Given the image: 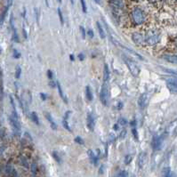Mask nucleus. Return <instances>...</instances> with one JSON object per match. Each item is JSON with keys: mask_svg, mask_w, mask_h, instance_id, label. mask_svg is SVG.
I'll return each mask as SVG.
<instances>
[{"mask_svg": "<svg viewBox=\"0 0 177 177\" xmlns=\"http://www.w3.org/2000/svg\"><path fill=\"white\" fill-rule=\"evenodd\" d=\"M131 15H132L133 21L136 25H141V24H142L145 21V14H144L143 11L142 9L138 8V7L134 8L132 11Z\"/></svg>", "mask_w": 177, "mask_h": 177, "instance_id": "nucleus-1", "label": "nucleus"}, {"mask_svg": "<svg viewBox=\"0 0 177 177\" xmlns=\"http://www.w3.org/2000/svg\"><path fill=\"white\" fill-rule=\"evenodd\" d=\"M144 43L149 46H154L159 43V35L155 31H150L147 36L144 37Z\"/></svg>", "mask_w": 177, "mask_h": 177, "instance_id": "nucleus-2", "label": "nucleus"}, {"mask_svg": "<svg viewBox=\"0 0 177 177\" xmlns=\"http://www.w3.org/2000/svg\"><path fill=\"white\" fill-rule=\"evenodd\" d=\"M10 122H11V125L12 126L14 131H17V132L21 131V126L20 119H19V117H18L17 112H16L15 109H13V111L12 112V114L10 116Z\"/></svg>", "mask_w": 177, "mask_h": 177, "instance_id": "nucleus-3", "label": "nucleus"}, {"mask_svg": "<svg viewBox=\"0 0 177 177\" xmlns=\"http://www.w3.org/2000/svg\"><path fill=\"white\" fill-rule=\"evenodd\" d=\"M109 87L107 83H104L101 87V92H100V100L101 101V103L103 105H107L108 104V101H109Z\"/></svg>", "mask_w": 177, "mask_h": 177, "instance_id": "nucleus-4", "label": "nucleus"}, {"mask_svg": "<svg viewBox=\"0 0 177 177\" xmlns=\"http://www.w3.org/2000/svg\"><path fill=\"white\" fill-rule=\"evenodd\" d=\"M125 62H126V63L127 65V68L129 69L130 72L132 73V75L137 77L140 73V69L138 68V66L133 61H130L128 59H125Z\"/></svg>", "mask_w": 177, "mask_h": 177, "instance_id": "nucleus-5", "label": "nucleus"}, {"mask_svg": "<svg viewBox=\"0 0 177 177\" xmlns=\"http://www.w3.org/2000/svg\"><path fill=\"white\" fill-rule=\"evenodd\" d=\"M166 82L169 91L174 93H177V79H167Z\"/></svg>", "mask_w": 177, "mask_h": 177, "instance_id": "nucleus-6", "label": "nucleus"}, {"mask_svg": "<svg viewBox=\"0 0 177 177\" xmlns=\"http://www.w3.org/2000/svg\"><path fill=\"white\" fill-rule=\"evenodd\" d=\"M132 39H133V41H134L136 45H142V44H144V40H145L143 35L141 34V33H139V32H134V33H133V35H132Z\"/></svg>", "mask_w": 177, "mask_h": 177, "instance_id": "nucleus-7", "label": "nucleus"}, {"mask_svg": "<svg viewBox=\"0 0 177 177\" xmlns=\"http://www.w3.org/2000/svg\"><path fill=\"white\" fill-rule=\"evenodd\" d=\"M148 100H149V95L147 93H143L142 94H141V96L138 99V105L143 109L146 107V105L148 104Z\"/></svg>", "mask_w": 177, "mask_h": 177, "instance_id": "nucleus-8", "label": "nucleus"}, {"mask_svg": "<svg viewBox=\"0 0 177 177\" xmlns=\"http://www.w3.org/2000/svg\"><path fill=\"white\" fill-rule=\"evenodd\" d=\"M5 174L8 177H18V174L12 165H7L5 167Z\"/></svg>", "mask_w": 177, "mask_h": 177, "instance_id": "nucleus-9", "label": "nucleus"}, {"mask_svg": "<svg viewBox=\"0 0 177 177\" xmlns=\"http://www.w3.org/2000/svg\"><path fill=\"white\" fill-rule=\"evenodd\" d=\"M87 121V126H88L89 130L93 131L94 126H95V119H94V117L92 113H88Z\"/></svg>", "mask_w": 177, "mask_h": 177, "instance_id": "nucleus-10", "label": "nucleus"}, {"mask_svg": "<svg viewBox=\"0 0 177 177\" xmlns=\"http://www.w3.org/2000/svg\"><path fill=\"white\" fill-rule=\"evenodd\" d=\"M113 42H114V43H115V44H116V45H117L118 46H119V47H121L122 49H124V50L127 51L128 53H130V54H131L132 55H134V56H136V57H138V58H139V59H141V60H143V58H142V57L141 55H139V54H136L135 52L132 51L131 49H129V48H127V47H126V46H122V45H121L120 43L117 42V41H116V40H114V39H113Z\"/></svg>", "mask_w": 177, "mask_h": 177, "instance_id": "nucleus-11", "label": "nucleus"}, {"mask_svg": "<svg viewBox=\"0 0 177 177\" xmlns=\"http://www.w3.org/2000/svg\"><path fill=\"white\" fill-rule=\"evenodd\" d=\"M146 161H147V153L146 152H142L139 155V159H138L139 167L142 168L144 167V165L146 164Z\"/></svg>", "mask_w": 177, "mask_h": 177, "instance_id": "nucleus-12", "label": "nucleus"}, {"mask_svg": "<svg viewBox=\"0 0 177 177\" xmlns=\"http://www.w3.org/2000/svg\"><path fill=\"white\" fill-rule=\"evenodd\" d=\"M161 147V139L159 136H154L152 139V148L155 151H159Z\"/></svg>", "mask_w": 177, "mask_h": 177, "instance_id": "nucleus-13", "label": "nucleus"}, {"mask_svg": "<svg viewBox=\"0 0 177 177\" xmlns=\"http://www.w3.org/2000/svg\"><path fill=\"white\" fill-rule=\"evenodd\" d=\"M164 59L170 62V63H174V64H177V54H167L164 55Z\"/></svg>", "mask_w": 177, "mask_h": 177, "instance_id": "nucleus-14", "label": "nucleus"}, {"mask_svg": "<svg viewBox=\"0 0 177 177\" xmlns=\"http://www.w3.org/2000/svg\"><path fill=\"white\" fill-rule=\"evenodd\" d=\"M56 87H57V88H58V91H59V94H60V96H61V98L64 101V102L65 103H68V99H67V96L64 94V93H63V91H62V86H61V84L59 83V81H56Z\"/></svg>", "mask_w": 177, "mask_h": 177, "instance_id": "nucleus-15", "label": "nucleus"}, {"mask_svg": "<svg viewBox=\"0 0 177 177\" xmlns=\"http://www.w3.org/2000/svg\"><path fill=\"white\" fill-rule=\"evenodd\" d=\"M45 116H46V119L49 121V123H50V125H51V127H52L54 130H56V129H57V125H56V123L54 122V120L53 119L52 116H51L49 113H45Z\"/></svg>", "mask_w": 177, "mask_h": 177, "instance_id": "nucleus-16", "label": "nucleus"}, {"mask_svg": "<svg viewBox=\"0 0 177 177\" xmlns=\"http://www.w3.org/2000/svg\"><path fill=\"white\" fill-rule=\"evenodd\" d=\"M109 79V70L107 64L104 65V70H103V80L105 83H107Z\"/></svg>", "mask_w": 177, "mask_h": 177, "instance_id": "nucleus-17", "label": "nucleus"}, {"mask_svg": "<svg viewBox=\"0 0 177 177\" xmlns=\"http://www.w3.org/2000/svg\"><path fill=\"white\" fill-rule=\"evenodd\" d=\"M87 154H88L90 159L92 160V162H93L94 165H96L97 162H98V157H97V156L93 153V151H91V150H89L88 151H87Z\"/></svg>", "mask_w": 177, "mask_h": 177, "instance_id": "nucleus-18", "label": "nucleus"}, {"mask_svg": "<svg viewBox=\"0 0 177 177\" xmlns=\"http://www.w3.org/2000/svg\"><path fill=\"white\" fill-rule=\"evenodd\" d=\"M96 26H97V29H98V31H99V35H100L101 38V39L105 38V32H104V29H103L102 26L101 25V23H100L99 21L96 22Z\"/></svg>", "mask_w": 177, "mask_h": 177, "instance_id": "nucleus-19", "label": "nucleus"}, {"mask_svg": "<svg viewBox=\"0 0 177 177\" xmlns=\"http://www.w3.org/2000/svg\"><path fill=\"white\" fill-rule=\"evenodd\" d=\"M86 93H87V100L88 101H93V93H92V89L91 87L87 86V88H86Z\"/></svg>", "mask_w": 177, "mask_h": 177, "instance_id": "nucleus-20", "label": "nucleus"}, {"mask_svg": "<svg viewBox=\"0 0 177 177\" xmlns=\"http://www.w3.org/2000/svg\"><path fill=\"white\" fill-rule=\"evenodd\" d=\"M8 7H9V6L5 7V9L3 11V12H2V13H1V15H0V25H2V24H3V22L4 21V19H5L6 14H7V12H8Z\"/></svg>", "mask_w": 177, "mask_h": 177, "instance_id": "nucleus-21", "label": "nucleus"}, {"mask_svg": "<svg viewBox=\"0 0 177 177\" xmlns=\"http://www.w3.org/2000/svg\"><path fill=\"white\" fill-rule=\"evenodd\" d=\"M112 4L118 8H122L123 7V2L122 0H111Z\"/></svg>", "mask_w": 177, "mask_h": 177, "instance_id": "nucleus-22", "label": "nucleus"}, {"mask_svg": "<svg viewBox=\"0 0 177 177\" xmlns=\"http://www.w3.org/2000/svg\"><path fill=\"white\" fill-rule=\"evenodd\" d=\"M31 119L32 121L37 124V125H39V120H38V117H37V114L36 112H32L31 113Z\"/></svg>", "mask_w": 177, "mask_h": 177, "instance_id": "nucleus-23", "label": "nucleus"}, {"mask_svg": "<svg viewBox=\"0 0 177 177\" xmlns=\"http://www.w3.org/2000/svg\"><path fill=\"white\" fill-rule=\"evenodd\" d=\"M164 177H176L175 174L170 171L169 168H167L164 172Z\"/></svg>", "mask_w": 177, "mask_h": 177, "instance_id": "nucleus-24", "label": "nucleus"}, {"mask_svg": "<svg viewBox=\"0 0 177 177\" xmlns=\"http://www.w3.org/2000/svg\"><path fill=\"white\" fill-rule=\"evenodd\" d=\"M12 30H13V34H12V40H13L14 42H19L20 40H19V37H18V34H17V31H16L15 28H13V29H12Z\"/></svg>", "mask_w": 177, "mask_h": 177, "instance_id": "nucleus-25", "label": "nucleus"}, {"mask_svg": "<svg viewBox=\"0 0 177 177\" xmlns=\"http://www.w3.org/2000/svg\"><path fill=\"white\" fill-rule=\"evenodd\" d=\"M62 123H63V126L65 127V129L68 130V131H70V132H71V126H70V125H69L68 120H67V119H63Z\"/></svg>", "mask_w": 177, "mask_h": 177, "instance_id": "nucleus-26", "label": "nucleus"}, {"mask_svg": "<svg viewBox=\"0 0 177 177\" xmlns=\"http://www.w3.org/2000/svg\"><path fill=\"white\" fill-rule=\"evenodd\" d=\"M31 172L33 174V176H36L37 175V166L36 163H33L31 165Z\"/></svg>", "mask_w": 177, "mask_h": 177, "instance_id": "nucleus-27", "label": "nucleus"}, {"mask_svg": "<svg viewBox=\"0 0 177 177\" xmlns=\"http://www.w3.org/2000/svg\"><path fill=\"white\" fill-rule=\"evenodd\" d=\"M132 160H133V156H132V155H127V156H126V158H125V164H126V165H128V164L131 163Z\"/></svg>", "mask_w": 177, "mask_h": 177, "instance_id": "nucleus-28", "label": "nucleus"}, {"mask_svg": "<svg viewBox=\"0 0 177 177\" xmlns=\"http://www.w3.org/2000/svg\"><path fill=\"white\" fill-rule=\"evenodd\" d=\"M80 2H81V6H82V11L84 12H87V6L86 0H80Z\"/></svg>", "mask_w": 177, "mask_h": 177, "instance_id": "nucleus-29", "label": "nucleus"}, {"mask_svg": "<svg viewBox=\"0 0 177 177\" xmlns=\"http://www.w3.org/2000/svg\"><path fill=\"white\" fill-rule=\"evenodd\" d=\"M21 74V69L20 66H18V67L16 68V71H15V78H16L17 79H20Z\"/></svg>", "mask_w": 177, "mask_h": 177, "instance_id": "nucleus-30", "label": "nucleus"}, {"mask_svg": "<svg viewBox=\"0 0 177 177\" xmlns=\"http://www.w3.org/2000/svg\"><path fill=\"white\" fill-rule=\"evenodd\" d=\"M57 12H58V15H59V18H60V21H61L62 24H63V23H64V20H63V15H62V10H61L60 8H58Z\"/></svg>", "mask_w": 177, "mask_h": 177, "instance_id": "nucleus-31", "label": "nucleus"}, {"mask_svg": "<svg viewBox=\"0 0 177 177\" xmlns=\"http://www.w3.org/2000/svg\"><path fill=\"white\" fill-rule=\"evenodd\" d=\"M21 164H22L26 168H28V167H29V163H28L27 159H26L24 157H22V158L21 159Z\"/></svg>", "mask_w": 177, "mask_h": 177, "instance_id": "nucleus-32", "label": "nucleus"}, {"mask_svg": "<svg viewBox=\"0 0 177 177\" xmlns=\"http://www.w3.org/2000/svg\"><path fill=\"white\" fill-rule=\"evenodd\" d=\"M132 134H133V136L134 137V139H135V140H138V132H137V130H136L135 127H133V129H132Z\"/></svg>", "mask_w": 177, "mask_h": 177, "instance_id": "nucleus-33", "label": "nucleus"}, {"mask_svg": "<svg viewBox=\"0 0 177 177\" xmlns=\"http://www.w3.org/2000/svg\"><path fill=\"white\" fill-rule=\"evenodd\" d=\"M74 141H75V142H76V143H79V144H80V145L84 144V141H83V139H82L81 137H79V136L76 137Z\"/></svg>", "mask_w": 177, "mask_h": 177, "instance_id": "nucleus-34", "label": "nucleus"}, {"mask_svg": "<svg viewBox=\"0 0 177 177\" xmlns=\"http://www.w3.org/2000/svg\"><path fill=\"white\" fill-rule=\"evenodd\" d=\"M53 157L54 158V159L58 162V163H60L61 162V159H60V156L58 155V153L56 152V151H54L53 152Z\"/></svg>", "mask_w": 177, "mask_h": 177, "instance_id": "nucleus-35", "label": "nucleus"}, {"mask_svg": "<svg viewBox=\"0 0 177 177\" xmlns=\"http://www.w3.org/2000/svg\"><path fill=\"white\" fill-rule=\"evenodd\" d=\"M12 55H13V58H15V59H19L20 58V56H21V54L17 51V50H13V52H12Z\"/></svg>", "mask_w": 177, "mask_h": 177, "instance_id": "nucleus-36", "label": "nucleus"}, {"mask_svg": "<svg viewBox=\"0 0 177 177\" xmlns=\"http://www.w3.org/2000/svg\"><path fill=\"white\" fill-rule=\"evenodd\" d=\"M79 29H80V32H81L82 37H83V38H85V37H86V35H87L86 30H85V28H84L83 26H80V27H79Z\"/></svg>", "mask_w": 177, "mask_h": 177, "instance_id": "nucleus-37", "label": "nucleus"}, {"mask_svg": "<svg viewBox=\"0 0 177 177\" xmlns=\"http://www.w3.org/2000/svg\"><path fill=\"white\" fill-rule=\"evenodd\" d=\"M118 124H120V125H122V126H126V125L127 124V121H126V119L121 118H119V120H118Z\"/></svg>", "mask_w": 177, "mask_h": 177, "instance_id": "nucleus-38", "label": "nucleus"}, {"mask_svg": "<svg viewBox=\"0 0 177 177\" xmlns=\"http://www.w3.org/2000/svg\"><path fill=\"white\" fill-rule=\"evenodd\" d=\"M118 177H128V173H127L126 171H121V172L118 174Z\"/></svg>", "mask_w": 177, "mask_h": 177, "instance_id": "nucleus-39", "label": "nucleus"}, {"mask_svg": "<svg viewBox=\"0 0 177 177\" xmlns=\"http://www.w3.org/2000/svg\"><path fill=\"white\" fill-rule=\"evenodd\" d=\"M126 135V130L124 129V130H122V132L119 134V139H124Z\"/></svg>", "mask_w": 177, "mask_h": 177, "instance_id": "nucleus-40", "label": "nucleus"}, {"mask_svg": "<svg viewBox=\"0 0 177 177\" xmlns=\"http://www.w3.org/2000/svg\"><path fill=\"white\" fill-rule=\"evenodd\" d=\"M167 72H168V73H170V74H173V75H175V76H176L177 77V71H173V70H165Z\"/></svg>", "mask_w": 177, "mask_h": 177, "instance_id": "nucleus-41", "label": "nucleus"}, {"mask_svg": "<svg viewBox=\"0 0 177 177\" xmlns=\"http://www.w3.org/2000/svg\"><path fill=\"white\" fill-rule=\"evenodd\" d=\"M87 35H88V36L90 37H91V38H93V37L94 34H93V29H89L88 31H87Z\"/></svg>", "mask_w": 177, "mask_h": 177, "instance_id": "nucleus-42", "label": "nucleus"}, {"mask_svg": "<svg viewBox=\"0 0 177 177\" xmlns=\"http://www.w3.org/2000/svg\"><path fill=\"white\" fill-rule=\"evenodd\" d=\"M35 13H36V17H37V21L38 22V15H39V11H38V9L36 7L35 8Z\"/></svg>", "mask_w": 177, "mask_h": 177, "instance_id": "nucleus-43", "label": "nucleus"}, {"mask_svg": "<svg viewBox=\"0 0 177 177\" xmlns=\"http://www.w3.org/2000/svg\"><path fill=\"white\" fill-rule=\"evenodd\" d=\"M78 57H79V59L80 61H83V60L85 59V55H84V54H83L82 53H80V54H79L78 55Z\"/></svg>", "mask_w": 177, "mask_h": 177, "instance_id": "nucleus-44", "label": "nucleus"}, {"mask_svg": "<svg viewBox=\"0 0 177 177\" xmlns=\"http://www.w3.org/2000/svg\"><path fill=\"white\" fill-rule=\"evenodd\" d=\"M47 75H48V78H49V79H53V73H52V71H47Z\"/></svg>", "mask_w": 177, "mask_h": 177, "instance_id": "nucleus-45", "label": "nucleus"}, {"mask_svg": "<svg viewBox=\"0 0 177 177\" xmlns=\"http://www.w3.org/2000/svg\"><path fill=\"white\" fill-rule=\"evenodd\" d=\"M122 108H123V103L119 101V102L118 103V105H117V109H121Z\"/></svg>", "mask_w": 177, "mask_h": 177, "instance_id": "nucleus-46", "label": "nucleus"}, {"mask_svg": "<svg viewBox=\"0 0 177 177\" xmlns=\"http://www.w3.org/2000/svg\"><path fill=\"white\" fill-rule=\"evenodd\" d=\"M40 97L42 98L43 101H46V95L44 93H40Z\"/></svg>", "mask_w": 177, "mask_h": 177, "instance_id": "nucleus-47", "label": "nucleus"}, {"mask_svg": "<svg viewBox=\"0 0 177 177\" xmlns=\"http://www.w3.org/2000/svg\"><path fill=\"white\" fill-rule=\"evenodd\" d=\"M109 141H110L111 142H114V141H115V137H114V135H113V134H110V135H109Z\"/></svg>", "mask_w": 177, "mask_h": 177, "instance_id": "nucleus-48", "label": "nucleus"}, {"mask_svg": "<svg viewBox=\"0 0 177 177\" xmlns=\"http://www.w3.org/2000/svg\"><path fill=\"white\" fill-rule=\"evenodd\" d=\"M50 86H51L52 87H54L56 86V83H55L54 81H51V82H50Z\"/></svg>", "mask_w": 177, "mask_h": 177, "instance_id": "nucleus-49", "label": "nucleus"}, {"mask_svg": "<svg viewBox=\"0 0 177 177\" xmlns=\"http://www.w3.org/2000/svg\"><path fill=\"white\" fill-rule=\"evenodd\" d=\"M113 128H114V130H118V128H119V126H118V124H116V125H114V126H113Z\"/></svg>", "mask_w": 177, "mask_h": 177, "instance_id": "nucleus-50", "label": "nucleus"}, {"mask_svg": "<svg viewBox=\"0 0 177 177\" xmlns=\"http://www.w3.org/2000/svg\"><path fill=\"white\" fill-rule=\"evenodd\" d=\"M7 1H8V6H9V5H11V4H12V1H13V0H7Z\"/></svg>", "mask_w": 177, "mask_h": 177, "instance_id": "nucleus-51", "label": "nucleus"}, {"mask_svg": "<svg viewBox=\"0 0 177 177\" xmlns=\"http://www.w3.org/2000/svg\"><path fill=\"white\" fill-rule=\"evenodd\" d=\"M94 2H95L96 4H100V3H101V0H94Z\"/></svg>", "mask_w": 177, "mask_h": 177, "instance_id": "nucleus-52", "label": "nucleus"}, {"mask_svg": "<svg viewBox=\"0 0 177 177\" xmlns=\"http://www.w3.org/2000/svg\"><path fill=\"white\" fill-rule=\"evenodd\" d=\"M71 61H73V60H74V56H73L72 54L71 55Z\"/></svg>", "mask_w": 177, "mask_h": 177, "instance_id": "nucleus-53", "label": "nucleus"}, {"mask_svg": "<svg viewBox=\"0 0 177 177\" xmlns=\"http://www.w3.org/2000/svg\"><path fill=\"white\" fill-rule=\"evenodd\" d=\"M1 52H2V47H1V46H0V54H1Z\"/></svg>", "mask_w": 177, "mask_h": 177, "instance_id": "nucleus-54", "label": "nucleus"}, {"mask_svg": "<svg viewBox=\"0 0 177 177\" xmlns=\"http://www.w3.org/2000/svg\"><path fill=\"white\" fill-rule=\"evenodd\" d=\"M58 2H59V3H62V0H58Z\"/></svg>", "mask_w": 177, "mask_h": 177, "instance_id": "nucleus-55", "label": "nucleus"}, {"mask_svg": "<svg viewBox=\"0 0 177 177\" xmlns=\"http://www.w3.org/2000/svg\"><path fill=\"white\" fill-rule=\"evenodd\" d=\"M176 1H177V0H176Z\"/></svg>", "mask_w": 177, "mask_h": 177, "instance_id": "nucleus-56", "label": "nucleus"}]
</instances>
